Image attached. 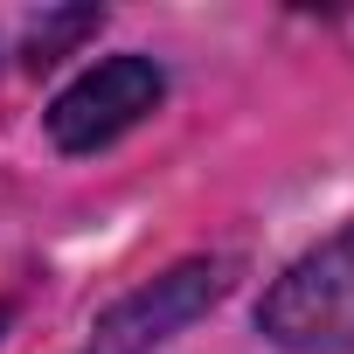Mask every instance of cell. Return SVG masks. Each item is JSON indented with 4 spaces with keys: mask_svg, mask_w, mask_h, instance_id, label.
<instances>
[{
    "mask_svg": "<svg viewBox=\"0 0 354 354\" xmlns=\"http://www.w3.org/2000/svg\"><path fill=\"white\" fill-rule=\"evenodd\" d=\"M257 326L285 354H354V223L264 292Z\"/></svg>",
    "mask_w": 354,
    "mask_h": 354,
    "instance_id": "obj_1",
    "label": "cell"
},
{
    "mask_svg": "<svg viewBox=\"0 0 354 354\" xmlns=\"http://www.w3.org/2000/svg\"><path fill=\"white\" fill-rule=\"evenodd\" d=\"M160 97H167V77L153 56H104L49 104V139L63 153H97L125 139L146 111H160Z\"/></svg>",
    "mask_w": 354,
    "mask_h": 354,
    "instance_id": "obj_2",
    "label": "cell"
},
{
    "mask_svg": "<svg viewBox=\"0 0 354 354\" xmlns=\"http://www.w3.org/2000/svg\"><path fill=\"white\" fill-rule=\"evenodd\" d=\"M230 257H195V264H174L167 278L139 285L125 306H111L97 319V340L91 354H153L160 340H174L188 319H202L223 292H230Z\"/></svg>",
    "mask_w": 354,
    "mask_h": 354,
    "instance_id": "obj_3",
    "label": "cell"
},
{
    "mask_svg": "<svg viewBox=\"0 0 354 354\" xmlns=\"http://www.w3.org/2000/svg\"><path fill=\"white\" fill-rule=\"evenodd\" d=\"M91 28H97L91 8H77V15H42V21L28 28V63H56L63 42H77V35H91Z\"/></svg>",
    "mask_w": 354,
    "mask_h": 354,
    "instance_id": "obj_4",
    "label": "cell"
},
{
    "mask_svg": "<svg viewBox=\"0 0 354 354\" xmlns=\"http://www.w3.org/2000/svg\"><path fill=\"white\" fill-rule=\"evenodd\" d=\"M0 326H8V306H0Z\"/></svg>",
    "mask_w": 354,
    "mask_h": 354,
    "instance_id": "obj_5",
    "label": "cell"
}]
</instances>
